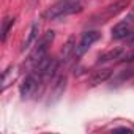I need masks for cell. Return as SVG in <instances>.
I'll return each mask as SVG.
<instances>
[{"mask_svg":"<svg viewBox=\"0 0 134 134\" xmlns=\"http://www.w3.org/2000/svg\"><path fill=\"white\" fill-rule=\"evenodd\" d=\"M81 10H82V7L77 2H73V0H62V2H57L55 5H52L43 16L49 21H54V19H60V18H65V16L79 13Z\"/></svg>","mask_w":134,"mask_h":134,"instance_id":"obj_1","label":"cell"},{"mask_svg":"<svg viewBox=\"0 0 134 134\" xmlns=\"http://www.w3.org/2000/svg\"><path fill=\"white\" fill-rule=\"evenodd\" d=\"M128 5H129V0H117V2L107 5L99 14H96L93 18V21H96V22H106L107 19H110V18L117 16L118 13H121L123 10H126Z\"/></svg>","mask_w":134,"mask_h":134,"instance_id":"obj_2","label":"cell"},{"mask_svg":"<svg viewBox=\"0 0 134 134\" xmlns=\"http://www.w3.org/2000/svg\"><path fill=\"white\" fill-rule=\"evenodd\" d=\"M58 68V60H55L54 57H43L38 65H35V73L40 76V77H51L55 74Z\"/></svg>","mask_w":134,"mask_h":134,"instance_id":"obj_3","label":"cell"},{"mask_svg":"<svg viewBox=\"0 0 134 134\" xmlns=\"http://www.w3.org/2000/svg\"><path fill=\"white\" fill-rule=\"evenodd\" d=\"M99 36H101V33H99V32H96V30L85 32V33L82 35V38H81V43L76 46V51H74L76 57H77V58H79V57H82V55L90 49V46H92L95 41H98V40H99Z\"/></svg>","mask_w":134,"mask_h":134,"instance_id":"obj_4","label":"cell"},{"mask_svg":"<svg viewBox=\"0 0 134 134\" xmlns=\"http://www.w3.org/2000/svg\"><path fill=\"white\" fill-rule=\"evenodd\" d=\"M40 76L36 74V73H32V74H29L24 81H22V84H21V87H19V93H21V96L22 98H27V96H30L35 90H36V87H38V82H40Z\"/></svg>","mask_w":134,"mask_h":134,"instance_id":"obj_5","label":"cell"},{"mask_svg":"<svg viewBox=\"0 0 134 134\" xmlns=\"http://www.w3.org/2000/svg\"><path fill=\"white\" fill-rule=\"evenodd\" d=\"M110 76H112V70H110V68H103V70H98V71H95V73L90 76V79H88V85H92V87L99 85V84L106 82Z\"/></svg>","mask_w":134,"mask_h":134,"instance_id":"obj_6","label":"cell"},{"mask_svg":"<svg viewBox=\"0 0 134 134\" xmlns=\"http://www.w3.org/2000/svg\"><path fill=\"white\" fill-rule=\"evenodd\" d=\"M129 33H131V25H129L128 21L118 22V24L112 29V38H114V40H123V38L129 36Z\"/></svg>","mask_w":134,"mask_h":134,"instance_id":"obj_7","label":"cell"},{"mask_svg":"<svg viewBox=\"0 0 134 134\" xmlns=\"http://www.w3.org/2000/svg\"><path fill=\"white\" fill-rule=\"evenodd\" d=\"M74 51H76V40H74V36H70L68 41L65 43L62 52H60V60H62V62H66V60L71 57V54H73Z\"/></svg>","mask_w":134,"mask_h":134,"instance_id":"obj_8","label":"cell"},{"mask_svg":"<svg viewBox=\"0 0 134 134\" xmlns=\"http://www.w3.org/2000/svg\"><path fill=\"white\" fill-rule=\"evenodd\" d=\"M38 32H40V24L38 22H33L32 24V27H30V32H29V36H27V40L24 41V46H22V51H25V49H29L33 43H35V40L38 38Z\"/></svg>","mask_w":134,"mask_h":134,"instance_id":"obj_9","label":"cell"},{"mask_svg":"<svg viewBox=\"0 0 134 134\" xmlns=\"http://www.w3.org/2000/svg\"><path fill=\"white\" fill-rule=\"evenodd\" d=\"M14 77H16V70L13 68V66L7 68V70L3 71V74H2V90H5L10 84H13Z\"/></svg>","mask_w":134,"mask_h":134,"instance_id":"obj_10","label":"cell"},{"mask_svg":"<svg viewBox=\"0 0 134 134\" xmlns=\"http://www.w3.org/2000/svg\"><path fill=\"white\" fill-rule=\"evenodd\" d=\"M123 54V49L121 47H117V49H112V51H109L107 54H104V55H101L99 57V60H98V63H104V62H109V60H114V58H118L120 55Z\"/></svg>","mask_w":134,"mask_h":134,"instance_id":"obj_11","label":"cell"},{"mask_svg":"<svg viewBox=\"0 0 134 134\" xmlns=\"http://www.w3.org/2000/svg\"><path fill=\"white\" fill-rule=\"evenodd\" d=\"M13 24H14V19H13V18H7V19L3 21V25H2V41H7L8 32H10V29L13 27Z\"/></svg>","mask_w":134,"mask_h":134,"instance_id":"obj_12","label":"cell"},{"mask_svg":"<svg viewBox=\"0 0 134 134\" xmlns=\"http://www.w3.org/2000/svg\"><path fill=\"white\" fill-rule=\"evenodd\" d=\"M125 60H126V62H132V60H134V51H132L131 54H128V55L125 57Z\"/></svg>","mask_w":134,"mask_h":134,"instance_id":"obj_13","label":"cell"},{"mask_svg":"<svg viewBox=\"0 0 134 134\" xmlns=\"http://www.w3.org/2000/svg\"><path fill=\"white\" fill-rule=\"evenodd\" d=\"M117 129H120V131H132L131 128H126V126H118Z\"/></svg>","mask_w":134,"mask_h":134,"instance_id":"obj_14","label":"cell"},{"mask_svg":"<svg viewBox=\"0 0 134 134\" xmlns=\"http://www.w3.org/2000/svg\"><path fill=\"white\" fill-rule=\"evenodd\" d=\"M131 40H132V41H134V36H132V38H131Z\"/></svg>","mask_w":134,"mask_h":134,"instance_id":"obj_15","label":"cell"}]
</instances>
